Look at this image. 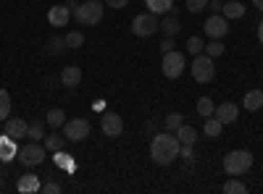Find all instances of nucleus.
<instances>
[{"label":"nucleus","instance_id":"nucleus-19","mask_svg":"<svg viewBox=\"0 0 263 194\" xmlns=\"http://www.w3.org/2000/svg\"><path fill=\"white\" fill-rule=\"evenodd\" d=\"M221 13H224V18H242L245 16V6L237 3V0H232V3H224Z\"/></svg>","mask_w":263,"mask_h":194},{"label":"nucleus","instance_id":"nucleus-4","mask_svg":"<svg viewBox=\"0 0 263 194\" xmlns=\"http://www.w3.org/2000/svg\"><path fill=\"white\" fill-rule=\"evenodd\" d=\"M192 58H195V60H192V79H195L197 84L213 81V76H216L213 58H211V55H203V53H197V55H192Z\"/></svg>","mask_w":263,"mask_h":194},{"label":"nucleus","instance_id":"nucleus-39","mask_svg":"<svg viewBox=\"0 0 263 194\" xmlns=\"http://www.w3.org/2000/svg\"><path fill=\"white\" fill-rule=\"evenodd\" d=\"M156 126H158L156 121H147V123H145V128H147V132H156Z\"/></svg>","mask_w":263,"mask_h":194},{"label":"nucleus","instance_id":"nucleus-14","mask_svg":"<svg viewBox=\"0 0 263 194\" xmlns=\"http://www.w3.org/2000/svg\"><path fill=\"white\" fill-rule=\"evenodd\" d=\"M237 113H239V111H237V105H234V102H221V105L216 107V113H213V116L221 121V123H234V121H237Z\"/></svg>","mask_w":263,"mask_h":194},{"label":"nucleus","instance_id":"nucleus-34","mask_svg":"<svg viewBox=\"0 0 263 194\" xmlns=\"http://www.w3.org/2000/svg\"><path fill=\"white\" fill-rule=\"evenodd\" d=\"M208 8V0H187V11L190 13H200Z\"/></svg>","mask_w":263,"mask_h":194},{"label":"nucleus","instance_id":"nucleus-17","mask_svg":"<svg viewBox=\"0 0 263 194\" xmlns=\"http://www.w3.org/2000/svg\"><path fill=\"white\" fill-rule=\"evenodd\" d=\"M79 81H82V69L79 66H66L61 71V84H66V87H77Z\"/></svg>","mask_w":263,"mask_h":194},{"label":"nucleus","instance_id":"nucleus-15","mask_svg":"<svg viewBox=\"0 0 263 194\" xmlns=\"http://www.w3.org/2000/svg\"><path fill=\"white\" fill-rule=\"evenodd\" d=\"M158 29H161V32H163L166 37H177V32L182 29V24H179V18H177V11H171V13H166Z\"/></svg>","mask_w":263,"mask_h":194},{"label":"nucleus","instance_id":"nucleus-37","mask_svg":"<svg viewBox=\"0 0 263 194\" xmlns=\"http://www.w3.org/2000/svg\"><path fill=\"white\" fill-rule=\"evenodd\" d=\"M208 8H211L213 13H221V8H224V3H221V0H208Z\"/></svg>","mask_w":263,"mask_h":194},{"label":"nucleus","instance_id":"nucleus-29","mask_svg":"<svg viewBox=\"0 0 263 194\" xmlns=\"http://www.w3.org/2000/svg\"><path fill=\"white\" fill-rule=\"evenodd\" d=\"M11 113V95L6 90H0V121H6Z\"/></svg>","mask_w":263,"mask_h":194},{"label":"nucleus","instance_id":"nucleus-1","mask_svg":"<svg viewBox=\"0 0 263 194\" xmlns=\"http://www.w3.org/2000/svg\"><path fill=\"white\" fill-rule=\"evenodd\" d=\"M179 147H182V142L177 139L174 132L156 134L153 144H150V158L158 165H168V163H174V158H179Z\"/></svg>","mask_w":263,"mask_h":194},{"label":"nucleus","instance_id":"nucleus-30","mask_svg":"<svg viewBox=\"0 0 263 194\" xmlns=\"http://www.w3.org/2000/svg\"><path fill=\"white\" fill-rule=\"evenodd\" d=\"M245 191H248V186L239 179H232V181L224 184V194H245Z\"/></svg>","mask_w":263,"mask_h":194},{"label":"nucleus","instance_id":"nucleus-36","mask_svg":"<svg viewBox=\"0 0 263 194\" xmlns=\"http://www.w3.org/2000/svg\"><path fill=\"white\" fill-rule=\"evenodd\" d=\"M105 6H108V8H114V11H121V8L129 6V0H105Z\"/></svg>","mask_w":263,"mask_h":194},{"label":"nucleus","instance_id":"nucleus-12","mask_svg":"<svg viewBox=\"0 0 263 194\" xmlns=\"http://www.w3.org/2000/svg\"><path fill=\"white\" fill-rule=\"evenodd\" d=\"M27 128H29V126H27L24 118H6V134H8L11 139H16V142L27 137Z\"/></svg>","mask_w":263,"mask_h":194},{"label":"nucleus","instance_id":"nucleus-13","mask_svg":"<svg viewBox=\"0 0 263 194\" xmlns=\"http://www.w3.org/2000/svg\"><path fill=\"white\" fill-rule=\"evenodd\" d=\"M16 155H18L16 139H11L8 134H6V137H0V160H3V163H11Z\"/></svg>","mask_w":263,"mask_h":194},{"label":"nucleus","instance_id":"nucleus-18","mask_svg":"<svg viewBox=\"0 0 263 194\" xmlns=\"http://www.w3.org/2000/svg\"><path fill=\"white\" fill-rule=\"evenodd\" d=\"M145 6L150 13H156V16H166L174 11V0H145Z\"/></svg>","mask_w":263,"mask_h":194},{"label":"nucleus","instance_id":"nucleus-31","mask_svg":"<svg viewBox=\"0 0 263 194\" xmlns=\"http://www.w3.org/2000/svg\"><path fill=\"white\" fill-rule=\"evenodd\" d=\"M82 45H84V34H82V32H69V34H66V48L77 50V48H82Z\"/></svg>","mask_w":263,"mask_h":194},{"label":"nucleus","instance_id":"nucleus-11","mask_svg":"<svg viewBox=\"0 0 263 194\" xmlns=\"http://www.w3.org/2000/svg\"><path fill=\"white\" fill-rule=\"evenodd\" d=\"M69 16H71V11L66 6H53L48 11V21H50V27H55V29H63L66 24H69Z\"/></svg>","mask_w":263,"mask_h":194},{"label":"nucleus","instance_id":"nucleus-8","mask_svg":"<svg viewBox=\"0 0 263 194\" xmlns=\"http://www.w3.org/2000/svg\"><path fill=\"white\" fill-rule=\"evenodd\" d=\"M61 128H63V137L69 142H82L87 134H90V121L87 118H71V121H66Z\"/></svg>","mask_w":263,"mask_h":194},{"label":"nucleus","instance_id":"nucleus-3","mask_svg":"<svg viewBox=\"0 0 263 194\" xmlns=\"http://www.w3.org/2000/svg\"><path fill=\"white\" fill-rule=\"evenodd\" d=\"M253 165V155L248 153V149H232V153L224 158V170L229 176H242L248 174Z\"/></svg>","mask_w":263,"mask_h":194},{"label":"nucleus","instance_id":"nucleus-5","mask_svg":"<svg viewBox=\"0 0 263 194\" xmlns=\"http://www.w3.org/2000/svg\"><path fill=\"white\" fill-rule=\"evenodd\" d=\"M161 27V21L156 18V13H137L135 18H132V34H137V37H150V34H156Z\"/></svg>","mask_w":263,"mask_h":194},{"label":"nucleus","instance_id":"nucleus-27","mask_svg":"<svg viewBox=\"0 0 263 194\" xmlns=\"http://www.w3.org/2000/svg\"><path fill=\"white\" fill-rule=\"evenodd\" d=\"M203 50H205V55H211V58H218V55H224V50H227V48H224V42H221V39H211V42H208V45H205Z\"/></svg>","mask_w":263,"mask_h":194},{"label":"nucleus","instance_id":"nucleus-22","mask_svg":"<svg viewBox=\"0 0 263 194\" xmlns=\"http://www.w3.org/2000/svg\"><path fill=\"white\" fill-rule=\"evenodd\" d=\"M63 123H66L63 111H61V107H50V111H48V126L50 128H61Z\"/></svg>","mask_w":263,"mask_h":194},{"label":"nucleus","instance_id":"nucleus-33","mask_svg":"<svg viewBox=\"0 0 263 194\" xmlns=\"http://www.w3.org/2000/svg\"><path fill=\"white\" fill-rule=\"evenodd\" d=\"M203 48H205V45H203V39H200V37H197V34L187 39V50H190L192 55H197V53H203Z\"/></svg>","mask_w":263,"mask_h":194},{"label":"nucleus","instance_id":"nucleus-16","mask_svg":"<svg viewBox=\"0 0 263 194\" xmlns=\"http://www.w3.org/2000/svg\"><path fill=\"white\" fill-rule=\"evenodd\" d=\"M16 189H18L21 194H32V191H40L42 184H40V179H37L34 174H27V176H21V179H18Z\"/></svg>","mask_w":263,"mask_h":194},{"label":"nucleus","instance_id":"nucleus-35","mask_svg":"<svg viewBox=\"0 0 263 194\" xmlns=\"http://www.w3.org/2000/svg\"><path fill=\"white\" fill-rule=\"evenodd\" d=\"M40 191H45V194H61V186H58L55 181H48V184H42Z\"/></svg>","mask_w":263,"mask_h":194},{"label":"nucleus","instance_id":"nucleus-23","mask_svg":"<svg viewBox=\"0 0 263 194\" xmlns=\"http://www.w3.org/2000/svg\"><path fill=\"white\" fill-rule=\"evenodd\" d=\"M221 128H224V123L218 121V118H205V126H203V132L208 134V137H221Z\"/></svg>","mask_w":263,"mask_h":194},{"label":"nucleus","instance_id":"nucleus-28","mask_svg":"<svg viewBox=\"0 0 263 194\" xmlns=\"http://www.w3.org/2000/svg\"><path fill=\"white\" fill-rule=\"evenodd\" d=\"M63 48H66V37H50L48 39V53L50 55H61Z\"/></svg>","mask_w":263,"mask_h":194},{"label":"nucleus","instance_id":"nucleus-41","mask_svg":"<svg viewBox=\"0 0 263 194\" xmlns=\"http://www.w3.org/2000/svg\"><path fill=\"white\" fill-rule=\"evenodd\" d=\"M258 39H260V45H263V21H260V27H258Z\"/></svg>","mask_w":263,"mask_h":194},{"label":"nucleus","instance_id":"nucleus-25","mask_svg":"<svg viewBox=\"0 0 263 194\" xmlns=\"http://www.w3.org/2000/svg\"><path fill=\"white\" fill-rule=\"evenodd\" d=\"M197 113H200L203 118H211V116L216 113L213 100H211V97H200V100H197Z\"/></svg>","mask_w":263,"mask_h":194},{"label":"nucleus","instance_id":"nucleus-7","mask_svg":"<svg viewBox=\"0 0 263 194\" xmlns=\"http://www.w3.org/2000/svg\"><path fill=\"white\" fill-rule=\"evenodd\" d=\"M184 66H187V60L182 53H177V50L163 53V76L166 79H179L184 74Z\"/></svg>","mask_w":263,"mask_h":194},{"label":"nucleus","instance_id":"nucleus-42","mask_svg":"<svg viewBox=\"0 0 263 194\" xmlns=\"http://www.w3.org/2000/svg\"><path fill=\"white\" fill-rule=\"evenodd\" d=\"M253 6H255L258 11H263V0H253Z\"/></svg>","mask_w":263,"mask_h":194},{"label":"nucleus","instance_id":"nucleus-21","mask_svg":"<svg viewBox=\"0 0 263 194\" xmlns=\"http://www.w3.org/2000/svg\"><path fill=\"white\" fill-rule=\"evenodd\" d=\"M174 134H177V139H179L182 144H195V139H197L195 128H192V126H187V123H182V126H179Z\"/></svg>","mask_w":263,"mask_h":194},{"label":"nucleus","instance_id":"nucleus-24","mask_svg":"<svg viewBox=\"0 0 263 194\" xmlns=\"http://www.w3.org/2000/svg\"><path fill=\"white\" fill-rule=\"evenodd\" d=\"M66 137L63 134H45V149H53V153H61L63 149Z\"/></svg>","mask_w":263,"mask_h":194},{"label":"nucleus","instance_id":"nucleus-10","mask_svg":"<svg viewBox=\"0 0 263 194\" xmlns=\"http://www.w3.org/2000/svg\"><path fill=\"white\" fill-rule=\"evenodd\" d=\"M100 128H103V134H105V137L116 139V137H121V132H124V118H121L119 113H103V118H100Z\"/></svg>","mask_w":263,"mask_h":194},{"label":"nucleus","instance_id":"nucleus-32","mask_svg":"<svg viewBox=\"0 0 263 194\" xmlns=\"http://www.w3.org/2000/svg\"><path fill=\"white\" fill-rule=\"evenodd\" d=\"M27 137H29L32 142H40V139H45V126H42V123H32V126L27 128Z\"/></svg>","mask_w":263,"mask_h":194},{"label":"nucleus","instance_id":"nucleus-2","mask_svg":"<svg viewBox=\"0 0 263 194\" xmlns=\"http://www.w3.org/2000/svg\"><path fill=\"white\" fill-rule=\"evenodd\" d=\"M103 11H105V6L100 3V0H87V3H79L74 8V18L82 27H95V24L103 21Z\"/></svg>","mask_w":263,"mask_h":194},{"label":"nucleus","instance_id":"nucleus-38","mask_svg":"<svg viewBox=\"0 0 263 194\" xmlns=\"http://www.w3.org/2000/svg\"><path fill=\"white\" fill-rule=\"evenodd\" d=\"M161 50H163V53H171V50H174V39H171V37H166V39L161 42Z\"/></svg>","mask_w":263,"mask_h":194},{"label":"nucleus","instance_id":"nucleus-20","mask_svg":"<svg viewBox=\"0 0 263 194\" xmlns=\"http://www.w3.org/2000/svg\"><path fill=\"white\" fill-rule=\"evenodd\" d=\"M245 107H248V111H260V107H263V92L260 90H250L245 95Z\"/></svg>","mask_w":263,"mask_h":194},{"label":"nucleus","instance_id":"nucleus-40","mask_svg":"<svg viewBox=\"0 0 263 194\" xmlns=\"http://www.w3.org/2000/svg\"><path fill=\"white\" fill-rule=\"evenodd\" d=\"M77 6H79V3H77V0H69V3H66V8H69V11H74Z\"/></svg>","mask_w":263,"mask_h":194},{"label":"nucleus","instance_id":"nucleus-6","mask_svg":"<svg viewBox=\"0 0 263 194\" xmlns=\"http://www.w3.org/2000/svg\"><path fill=\"white\" fill-rule=\"evenodd\" d=\"M18 163L24 165V168H34V165H40L42 160H45V147L42 144H37V142H32V144H24L18 149Z\"/></svg>","mask_w":263,"mask_h":194},{"label":"nucleus","instance_id":"nucleus-9","mask_svg":"<svg viewBox=\"0 0 263 194\" xmlns=\"http://www.w3.org/2000/svg\"><path fill=\"white\" fill-rule=\"evenodd\" d=\"M203 32H205L211 39H224L227 32H229V18H224V13H221V16L213 13L205 24H203Z\"/></svg>","mask_w":263,"mask_h":194},{"label":"nucleus","instance_id":"nucleus-26","mask_svg":"<svg viewBox=\"0 0 263 194\" xmlns=\"http://www.w3.org/2000/svg\"><path fill=\"white\" fill-rule=\"evenodd\" d=\"M182 123H184V116H182V113H177V111L168 113V116H166V121H163L166 132H177V128H179Z\"/></svg>","mask_w":263,"mask_h":194}]
</instances>
